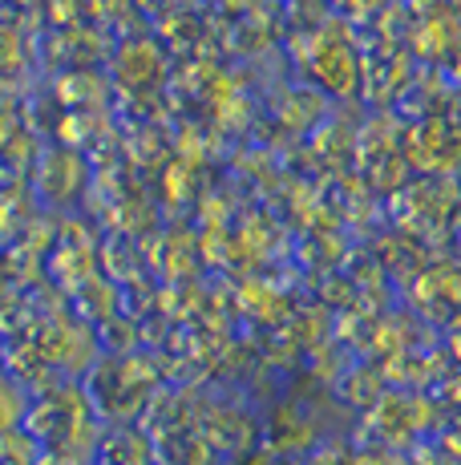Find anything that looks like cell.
I'll return each instance as SVG.
<instances>
[{
  "label": "cell",
  "instance_id": "6da1fadb",
  "mask_svg": "<svg viewBox=\"0 0 461 465\" xmlns=\"http://www.w3.org/2000/svg\"><path fill=\"white\" fill-rule=\"evenodd\" d=\"M33 465H82L77 458H65V450H53V453H37Z\"/></svg>",
  "mask_w": 461,
  "mask_h": 465
}]
</instances>
